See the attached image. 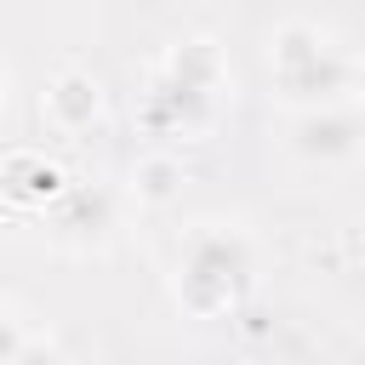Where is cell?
I'll return each instance as SVG.
<instances>
[{
	"label": "cell",
	"mask_w": 365,
	"mask_h": 365,
	"mask_svg": "<svg viewBox=\"0 0 365 365\" xmlns=\"http://www.w3.org/2000/svg\"><path fill=\"white\" fill-rule=\"evenodd\" d=\"M222 86H228V68H222V51L211 40H188L171 68L154 80L148 91V120L160 131H177V137H194L217 120V103H222Z\"/></svg>",
	"instance_id": "3"
},
{
	"label": "cell",
	"mask_w": 365,
	"mask_h": 365,
	"mask_svg": "<svg viewBox=\"0 0 365 365\" xmlns=\"http://www.w3.org/2000/svg\"><path fill=\"white\" fill-rule=\"evenodd\" d=\"M57 228L74 234V240H97V234L108 228V194H91V188L68 194L63 211H57Z\"/></svg>",
	"instance_id": "7"
},
{
	"label": "cell",
	"mask_w": 365,
	"mask_h": 365,
	"mask_svg": "<svg viewBox=\"0 0 365 365\" xmlns=\"http://www.w3.org/2000/svg\"><path fill=\"white\" fill-rule=\"evenodd\" d=\"M291 154L314 171H331V165H348L359 154V114L354 103H319V108H297L291 120Z\"/></svg>",
	"instance_id": "4"
},
{
	"label": "cell",
	"mask_w": 365,
	"mask_h": 365,
	"mask_svg": "<svg viewBox=\"0 0 365 365\" xmlns=\"http://www.w3.org/2000/svg\"><path fill=\"white\" fill-rule=\"evenodd\" d=\"M257 285V251L240 228L200 222L182 251H177V302L194 319H222L234 314Z\"/></svg>",
	"instance_id": "1"
},
{
	"label": "cell",
	"mask_w": 365,
	"mask_h": 365,
	"mask_svg": "<svg viewBox=\"0 0 365 365\" xmlns=\"http://www.w3.org/2000/svg\"><path fill=\"white\" fill-rule=\"evenodd\" d=\"M57 165H46L40 154H11L6 165H0V188L11 194V200H23V205H34V200H51L57 194Z\"/></svg>",
	"instance_id": "6"
},
{
	"label": "cell",
	"mask_w": 365,
	"mask_h": 365,
	"mask_svg": "<svg viewBox=\"0 0 365 365\" xmlns=\"http://www.w3.org/2000/svg\"><path fill=\"white\" fill-rule=\"evenodd\" d=\"M177 182H182V165H177L171 154H148V160L131 171V188H137L143 205H165V200L177 194Z\"/></svg>",
	"instance_id": "8"
},
{
	"label": "cell",
	"mask_w": 365,
	"mask_h": 365,
	"mask_svg": "<svg viewBox=\"0 0 365 365\" xmlns=\"http://www.w3.org/2000/svg\"><path fill=\"white\" fill-rule=\"evenodd\" d=\"M23 348V325L11 314H0V365H11V354Z\"/></svg>",
	"instance_id": "10"
},
{
	"label": "cell",
	"mask_w": 365,
	"mask_h": 365,
	"mask_svg": "<svg viewBox=\"0 0 365 365\" xmlns=\"http://www.w3.org/2000/svg\"><path fill=\"white\" fill-rule=\"evenodd\" d=\"M0 108H6V63H0Z\"/></svg>",
	"instance_id": "11"
},
{
	"label": "cell",
	"mask_w": 365,
	"mask_h": 365,
	"mask_svg": "<svg viewBox=\"0 0 365 365\" xmlns=\"http://www.w3.org/2000/svg\"><path fill=\"white\" fill-rule=\"evenodd\" d=\"M268 74L274 91L297 108H319V103H348L359 86L354 51L336 46L331 34H319L314 23H285L268 40Z\"/></svg>",
	"instance_id": "2"
},
{
	"label": "cell",
	"mask_w": 365,
	"mask_h": 365,
	"mask_svg": "<svg viewBox=\"0 0 365 365\" xmlns=\"http://www.w3.org/2000/svg\"><path fill=\"white\" fill-rule=\"evenodd\" d=\"M11 365H68V359H63L51 342H29V336H23V348L11 354Z\"/></svg>",
	"instance_id": "9"
},
{
	"label": "cell",
	"mask_w": 365,
	"mask_h": 365,
	"mask_svg": "<svg viewBox=\"0 0 365 365\" xmlns=\"http://www.w3.org/2000/svg\"><path fill=\"white\" fill-rule=\"evenodd\" d=\"M97 114H103V91H97L91 74L68 68V74H57V80L46 86V120H51L57 131H68V137H74V131H91Z\"/></svg>",
	"instance_id": "5"
}]
</instances>
